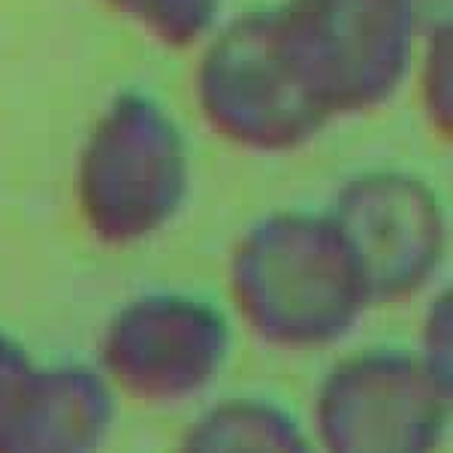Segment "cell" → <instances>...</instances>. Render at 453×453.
Listing matches in <instances>:
<instances>
[{
	"instance_id": "6da1fadb",
	"label": "cell",
	"mask_w": 453,
	"mask_h": 453,
	"mask_svg": "<svg viewBox=\"0 0 453 453\" xmlns=\"http://www.w3.org/2000/svg\"><path fill=\"white\" fill-rule=\"evenodd\" d=\"M226 288L239 320L281 350L330 348L372 309L326 211L281 209L257 218L233 245Z\"/></svg>"
},
{
	"instance_id": "7a4b0ae2",
	"label": "cell",
	"mask_w": 453,
	"mask_h": 453,
	"mask_svg": "<svg viewBox=\"0 0 453 453\" xmlns=\"http://www.w3.org/2000/svg\"><path fill=\"white\" fill-rule=\"evenodd\" d=\"M191 179V145L170 106L142 88H121L79 145L73 200L100 245L134 248L181 215Z\"/></svg>"
},
{
	"instance_id": "3957f363",
	"label": "cell",
	"mask_w": 453,
	"mask_h": 453,
	"mask_svg": "<svg viewBox=\"0 0 453 453\" xmlns=\"http://www.w3.org/2000/svg\"><path fill=\"white\" fill-rule=\"evenodd\" d=\"M275 34L326 121L357 119L408 85L423 27L408 0H279Z\"/></svg>"
},
{
	"instance_id": "277c9868",
	"label": "cell",
	"mask_w": 453,
	"mask_h": 453,
	"mask_svg": "<svg viewBox=\"0 0 453 453\" xmlns=\"http://www.w3.org/2000/svg\"><path fill=\"white\" fill-rule=\"evenodd\" d=\"M191 88L203 124L239 151L290 155L330 127L290 70L269 6L224 19L196 46Z\"/></svg>"
},
{
	"instance_id": "5b68a950",
	"label": "cell",
	"mask_w": 453,
	"mask_h": 453,
	"mask_svg": "<svg viewBox=\"0 0 453 453\" xmlns=\"http://www.w3.org/2000/svg\"><path fill=\"white\" fill-rule=\"evenodd\" d=\"M320 453H438L450 429V378L420 354L363 350L314 393Z\"/></svg>"
},
{
	"instance_id": "8992f818",
	"label": "cell",
	"mask_w": 453,
	"mask_h": 453,
	"mask_svg": "<svg viewBox=\"0 0 453 453\" xmlns=\"http://www.w3.org/2000/svg\"><path fill=\"white\" fill-rule=\"evenodd\" d=\"M345 239L372 305H399L429 290L448 260L450 224L426 179L399 166L350 175L324 209Z\"/></svg>"
},
{
	"instance_id": "52a82bcc",
	"label": "cell",
	"mask_w": 453,
	"mask_h": 453,
	"mask_svg": "<svg viewBox=\"0 0 453 453\" xmlns=\"http://www.w3.org/2000/svg\"><path fill=\"white\" fill-rule=\"evenodd\" d=\"M230 354V320L203 296L151 290L124 303L100 339V375L115 393L170 405L200 396Z\"/></svg>"
},
{
	"instance_id": "ba28073f",
	"label": "cell",
	"mask_w": 453,
	"mask_h": 453,
	"mask_svg": "<svg viewBox=\"0 0 453 453\" xmlns=\"http://www.w3.org/2000/svg\"><path fill=\"white\" fill-rule=\"evenodd\" d=\"M115 426V390L79 363L34 369L0 433V453H100Z\"/></svg>"
},
{
	"instance_id": "9c48e42d",
	"label": "cell",
	"mask_w": 453,
	"mask_h": 453,
	"mask_svg": "<svg viewBox=\"0 0 453 453\" xmlns=\"http://www.w3.org/2000/svg\"><path fill=\"white\" fill-rule=\"evenodd\" d=\"M179 453H318V448L273 402L226 399L185 429Z\"/></svg>"
},
{
	"instance_id": "30bf717a",
	"label": "cell",
	"mask_w": 453,
	"mask_h": 453,
	"mask_svg": "<svg viewBox=\"0 0 453 453\" xmlns=\"http://www.w3.org/2000/svg\"><path fill=\"white\" fill-rule=\"evenodd\" d=\"M160 49L191 52L224 21V0H100Z\"/></svg>"
},
{
	"instance_id": "8fae6325",
	"label": "cell",
	"mask_w": 453,
	"mask_h": 453,
	"mask_svg": "<svg viewBox=\"0 0 453 453\" xmlns=\"http://www.w3.org/2000/svg\"><path fill=\"white\" fill-rule=\"evenodd\" d=\"M411 82L429 130L448 142L453 134V25L420 36L408 85Z\"/></svg>"
},
{
	"instance_id": "7c38bea8",
	"label": "cell",
	"mask_w": 453,
	"mask_h": 453,
	"mask_svg": "<svg viewBox=\"0 0 453 453\" xmlns=\"http://www.w3.org/2000/svg\"><path fill=\"white\" fill-rule=\"evenodd\" d=\"M34 360L25 350L21 342L12 339L10 333L0 330V433H4L6 420H10L12 408L25 390V384L34 375Z\"/></svg>"
},
{
	"instance_id": "4fadbf2b",
	"label": "cell",
	"mask_w": 453,
	"mask_h": 453,
	"mask_svg": "<svg viewBox=\"0 0 453 453\" xmlns=\"http://www.w3.org/2000/svg\"><path fill=\"white\" fill-rule=\"evenodd\" d=\"M418 354L435 372L450 378V299L448 294H441L429 305L426 326H423V348Z\"/></svg>"
},
{
	"instance_id": "5bb4252c",
	"label": "cell",
	"mask_w": 453,
	"mask_h": 453,
	"mask_svg": "<svg viewBox=\"0 0 453 453\" xmlns=\"http://www.w3.org/2000/svg\"><path fill=\"white\" fill-rule=\"evenodd\" d=\"M408 6L418 16L423 34L453 25V0H408Z\"/></svg>"
}]
</instances>
